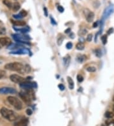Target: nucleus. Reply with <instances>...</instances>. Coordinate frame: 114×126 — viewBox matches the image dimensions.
Segmentation results:
<instances>
[{
  "label": "nucleus",
  "mask_w": 114,
  "mask_h": 126,
  "mask_svg": "<svg viewBox=\"0 0 114 126\" xmlns=\"http://www.w3.org/2000/svg\"><path fill=\"white\" fill-rule=\"evenodd\" d=\"M76 48L79 50H82L84 48V44L83 42H79L76 45Z\"/></svg>",
  "instance_id": "a211bd4d"
},
{
  "label": "nucleus",
  "mask_w": 114,
  "mask_h": 126,
  "mask_svg": "<svg viewBox=\"0 0 114 126\" xmlns=\"http://www.w3.org/2000/svg\"><path fill=\"white\" fill-rule=\"evenodd\" d=\"M17 92L15 89L11 87H2L0 88V94H14Z\"/></svg>",
  "instance_id": "423d86ee"
},
{
  "label": "nucleus",
  "mask_w": 114,
  "mask_h": 126,
  "mask_svg": "<svg viewBox=\"0 0 114 126\" xmlns=\"http://www.w3.org/2000/svg\"><path fill=\"white\" fill-rule=\"evenodd\" d=\"M113 32H114V29H113L112 27V28H110V29H108V31H107L108 34H112V33Z\"/></svg>",
  "instance_id": "4c0bfd02"
},
{
  "label": "nucleus",
  "mask_w": 114,
  "mask_h": 126,
  "mask_svg": "<svg viewBox=\"0 0 114 126\" xmlns=\"http://www.w3.org/2000/svg\"><path fill=\"white\" fill-rule=\"evenodd\" d=\"M12 41L10 38L8 37H1L0 38V44L2 46H8L9 45L11 44Z\"/></svg>",
  "instance_id": "9b49d317"
},
{
  "label": "nucleus",
  "mask_w": 114,
  "mask_h": 126,
  "mask_svg": "<svg viewBox=\"0 0 114 126\" xmlns=\"http://www.w3.org/2000/svg\"><path fill=\"white\" fill-rule=\"evenodd\" d=\"M67 80H68V87L69 89L72 90L74 87V82L73 80L72 79L71 77H67Z\"/></svg>",
  "instance_id": "dca6fc26"
},
{
  "label": "nucleus",
  "mask_w": 114,
  "mask_h": 126,
  "mask_svg": "<svg viewBox=\"0 0 114 126\" xmlns=\"http://www.w3.org/2000/svg\"><path fill=\"white\" fill-rule=\"evenodd\" d=\"M29 123V120L27 118H23L20 120L14 123L13 126H27Z\"/></svg>",
  "instance_id": "1a4fd4ad"
},
{
  "label": "nucleus",
  "mask_w": 114,
  "mask_h": 126,
  "mask_svg": "<svg viewBox=\"0 0 114 126\" xmlns=\"http://www.w3.org/2000/svg\"><path fill=\"white\" fill-rule=\"evenodd\" d=\"M3 3L4 5H5L8 8L11 9L12 8V7H13V4H12V2L10 1H9V0H3Z\"/></svg>",
  "instance_id": "f3484780"
},
{
  "label": "nucleus",
  "mask_w": 114,
  "mask_h": 126,
  "mask_svg": "<svg viewBox=\"0 0 114 126\" xmlns=\"http://www.w3.org/2000/svg\"><path fill=\"white\" fill-rule=\"evenodd\" d=\"M20 8V5L19 2H14V3L13 4V7H12V10L13 12H17L19 9Z\"/></svg>",
  "instance_id": "2eb2a0df"
},
{
  "label": "nucleus",
  "mask_w": 114,
  "mask_h": 126,
  "mask_svg": "<svg viewBox=\"0 0 114 126\" xmlns=\"http://www.w3.org/2000/svg\"><path fill=\"white\" fill-rule=\"evenodd\" d=\"M57 9H58V12H60V13H62V12H63V11H64V8H63V7L61 5L58 6V7H57Z\"/></svg>",
  "instance_id": "2f4dec72"
},
{
  "label": "nucleus",
  "mask_w": 114,
  "mask_h": 126,
  "mask_svg": "<svg viewBox=\"0 0 114 126\" xmlns=\"http://www.w3.org/2000/svg\"><path fill=\"white\" fill-rule=\"evenodd\" d=\"M84 57L85 56L84 55H79L77 57V61L79 62V63H82L84 61Z\"/></svg>",
  "instance_id": "4be33fe9"
},
{
  "label": "nucleus",
  "mask_w": 114,
  "mask_h": 126,
  "mask_svg": "<svg viewBox=\"0 0 114 126\" xmlns=\"http://www.w3.org/2000/svg\"><path fill=\"white\" fill-rule=\"evenodd\" d=\"M6 28L4 26L3 23L1 21H0V35H4L6 34Z\"/></svg>",
  "instance_id": "ddd939ff"
},
{
  "label": "nucleus",
  "mask_w": 114,
  "mask_h": 126,
  "mask_svg": "<svg viewBox=\"0 0 114 126\" xmlns=\"http://www.w3.org/2000/svg\"><path fill=\"white\" fill-rule=\"evenodd\" d=\"M113 110H114V106H113Z\"/></svg>",
  "instance_id": "79ce46f5"
},
{
  "label": "nucleus",
  "mask_w": 114,
  "mask_h": 126,
  "mask_svg": "<svg viewBox=\"0 0 114 126\" xmlns=\"http://www.w3.org/2000/svg\"><path fill=\"white\" fill-rule=\"evenodd\" d=\"M6 75L5 71L4 70H0V79H3Z\"/></svg>",
  "instance_id": "cd10ccee"
},
{
  "label": "nucleus",
  "mask_w": 114,
  "mask_h": 126,
  "mask_svg": "<svg viewBox=\"0 0 114 126\" xmlns=\"http://www.w3.org/2000/svg\"><path fill=\"white\" fill-rule=\"evenodd\" d=\"M73 47V44H72V42H68L66 44V48L67 49H71Z\"/></svg>",
  "instance_id": "c85d7f7f"
},
{
  "label": "nucleus",
  "mask_w": 114,
  "mask_h": 126,
  "mask_svg": "<svg viewBox=\"0 0 114 126\" xmlns=\"http://www.w3.org/2000/svg\"><path fill=\"white\" fill-rule=\"evenodd\" d=\"M50 20H51V22L52 23V24H53V25H56V21H54L53 17H51V16H50Z\"/></svg>",
  "instance_id": "c9c22d12"
},
{
  "label": "nucleus",
  "mask_w": 114,
  "mask_h": 126,
  "mask_svg": "<svg viewBox=\"0 0 114 126\" xmlns=\"http://www.w3.org/2000/svg\"><path fill=\"white\" fill-rule=\"evenodd\" d=\"M44 15L46 17H48V10L46 8V7H44Z\"/></svg>",
  "instance_id": "e433bc0d"
},
{
  "label": "nucleus",
  "mask_w": 114,
  "mask_h": 126,
  "mask_svg": "<svg viewBox=\"0 0 114 126\" xmlns=\"http://www.w3.org/2000/svg\"><path fill=\"white\" fill-rule=\"evenodd\" d=\"M114 6L111 5L108 7L105 10V12H104L103 13V19H107L108 17L109 16H110L111 14H112L113 12H114Z\"/></svg>",
  "instance_id": "0eeeda50"
},
{
  "label": "nucleus",
  "mask_w": 114,
  "mask_h": 126,
  "mask_svg": "<svg viewBox=\"0 0 114 126\" xmlns=\"http://www.w3.org/2000/svg\"><path fill=\"white\" fill-rule=\"evenodd\" d=\"M13 17L15 19H19H19H22V18H23V17H22V16H20V14H18V15H13Z\"/></svg>",
  "instance_id": "473e14b6"
},
{
  "label": "nucleus",
  "mask_w": 114,
  "mask_h": 126,
  "mask_svg": "<svg viewBox=\"0 0 114 126\" xmlns=\"http://www.w3.org/2000/svg\"><path fill=\"white\" fill-rule=\"evenodd\" d=\"M0 48H1V46H0Z\"/></svg>",
  "instance_id": "37998d69"
},
{
  "label": "nucleus",
  "mask_w": 114,
  "mask_h": 126,
  "mask_svg": "<svg viewBox=\"0 0 114 126\" xmlns=\"http://www.w3.org/2000/svg\"><path fill=\"white\" fill-rule=\"evenodd\" d=\"M10 79L12 82L16 84H20L21 83L25 82V79L18 75H12L10 77Z\"/></svg>",
  "instance_id": "20e7f679"
},
{
  "label": "nucleus",
  "mask_w": 114,
  "mask_h": 126,
  "mask_svg": "<svg viewBox=\"0 0 114 126\" xmlns=\"http://www.w3.org/2000/svg\"><path fill=\"white\" fill-rule=\"evenodd\" d=\"M23 68H24V65L22 64V63H18V62L7 63L5 66V68L6 70L20 72Z\"/></svg>",
  "instance_id": "f03ea898"
},
{
  "label": "nucleus",
  "mask_w": 114,
  "mask_h": 126,
  "mask_svg": "<svg viewBox=\"0 0 114 126\" xmlns=\"http://www.w3.org/2000/svg\"><path fill=\"white\" fill-rule=\"evenodd\" d=\"M98 26V22H94L93 25V27H96Z\"/></svg>",
  "instance_id": "ea45409f"
},
{
  "label": "nucleus",
  "mask_w": 114,
  "mask_h": 126,
  "mask_svg": "<svg viewBox=\"0 0 114 126\" xmlns=\"http://www.w3.org/2000/svg\"><path fill=\"white\" fill-rule=\"evenodd\" d=\"M92 39H93V34H89L87 35V38H86V40L89 42H90V41H92Z\"/></svg>",
  "instance_id": "c756f323"
},
{
  "label": "nucleus",
  "mask_w": 114,
  "mask_h": 126,
  "mask_svg": "<svg viewBox=\"0 0 114 126\" xmlns=\"http://www.w3.org/2000/svg\"><path fill=\"white\" fill-rule=\"evenodd\" d=\"M101 39L103 45H105L107 43V35H103V36H102Z\"/></svg>",
  "instance_id": "b1692460"
},
{
  "label": "nucleus",
  "mask_w": 114,
  "mask_h": 126,
  "mask_svg": "<svg viewBox=\"0 0 114 126\" xmlns=\"http://www.w3.org/2000/svg\"><path fill=\"white\" fill-rule=\"evenodd\" d=\"M12 22V24L17 26H24L26 25V22L24 21H11Z\"/></svg>",
  "instance_id": "4468645a"
},
{
  "label": "nucleus",
  "mask_w": 114,
  "mask_h": 126,
  "mask_svg": "<svg viewBox=\"0 0 114 126\" xmlns=\"http://www.w3.org/2000/svg\"><path fill=\"white\" fill-rule=\"evenodd\" d=\"M70 37H71V38H74V34L72 32L71 33V35H70Z\"/></svg>",
  "instance_id": "a19ab883"
},
{
  "label": "nucleus",
  "mask_w": 114,
  "mask_h": 126,
  "mask_svg": "<svg viewBox=\"0 0 114 126\" xmlns=\"http://www.w3.org/2000/svg\"><path fill=\"white\" fill-rule=\"evenodd\" d=\"M21 87H23L24 89H31L34 88L35 86H36V84L34 83V82H24L23 83H21L20 84Z\"/></svg>",
  "instance_id": "9d476101"
},
{
  "label": "nucleus",
  "mask_w": 114,
  "mask_h": 126,
  "mask_svg": "<svg viewBox=\"0 0 114 126\" xmlns=\"http://www.w3.org/2000/svg\"><path fill=\"white\" fill-rule=\"evenodd\" d=\"M95 55L96 56L98 57H101L102 56V53L100 49H96L95 50Z\"/></svg>",
  "instance_id": "5701e85b"
},
{
  "label": "nucleus",
  "mask_w": 114,
  "mask_h": 126,
  "mask_svg": "<svg viewBox=\"0 0 114 126\" xmlns=\"http://www.w3.org/2000/svg\"><path fill=\"white\" fill-rule=\"evenodd\" d=\"M86 70H87L88 72H91V73H93V72H95L96 71V68L94 66H89L87 67L86 68Z\"/></svg>",
  "instance_id": "412c9836"
},
{
  "label": "nucleus",
  "mask_w": 114,
  "mask_h": 126,
  "mask_svg": "<svg viewBox=\"0 0 114 126\" xmlns=\"http://www.w3.org/2000/svg\"><path fill=\"white\" fill-rule=\"evenodd\" d=\"M26 113H27L28 115H31L33 114V111L31 110V109L28 108V109H27V110H26Z\"/></svg>",
  "instance_id": "72a5a7b5"
},
{
  "label": "nucleus",
  "mask_w": 114,
  "mask_h": 126,
  "mask_svg": "<svg viewBox=\"0 0 114 126\" xmlns=\"http://www.w3.org/2000/svg\"><path fill=\"white\" fill-rule=\"evenodd\" d=\"M7 100L12 106H13L17 110H20L22 108V103L17 97L14 96H9L7 97Z\"/></svg>",
  "instance_id": "7ed1b4c3"
},
{
  "label": "nucleus",
  "mask_w": 114,
  "mask_h": 126,
  "mask_svg": "<svg viewBox=\"0 0 114 126\" xmlns=\"http://www.w3.org/2000/svg\"><path fill=\"white\" fill-rule=\"evenodd\" d=\"M19 95H20V97H21V99L24 101V102H26V103H27V104L31 103V97L29 96V94H27V93L21 92L19 93Z\"/></svg>",
  "instance_id": "6e6552de"
},
{
  "label": "nucleus",
  "mask_w": 114,
  "mask_h": 126,
  "mask_svg": "<svg viewBox=\"0 0 114 126\" xmlns=\"http://www.w3.org/2000/svg\"><path fill=\"white\" fill-rule=\"evenodd\" d=\"M87 29H81L80 31H79V35L80 36H85L86 34H87Z\"/></svg>",
  "instance_id": "aec40b11"
},
{
  "label": "nucleus",
  "mask_w": 114,
  "mask_h": 126,
  "mask_svg": "<svg viewBox=\"0 0 114 126\" xmlns=\"http://www.w3.org/2000/svg\"><path fill=\"white\" fill-rule=\"evenodd\" d=\"M105 116L106 118H109V119H111V118H112L114 117V113L111 112V111H107L105 113Z\"/></svg>",
  "instance_id": "6ab92c4d"
},
{
  "label": "nucleus",
  "mask_w": 114,
  "mask_h": 126,
  "mask_svg": "<svg viewBox=\"0 0 114 126\" xmlns=\"http://www.w3.org/2000/svg\"><path fill=\"white\" fill-rule=\"evenodd\" d=\"M20 14L22 17H26V16H27V12H26V10H22L20 12V14Z\"/></svg>",
  "instance_id": "bb28decb"
},
{
  "label": "nucleus",
  "mask_w": 114,
  "mask_h": 126,
  "mask_svg": "<svg viewBox=\"0 0 114 126\" xmlns=\"http://www.w3.org/2000/svg\"><path fill=\"white\" fill-rule=\"evenodd\" d=\"M0 113L5 118L9 121H14L17 119L18 115L13 111L9 110L5 107H3L0 110Z\"/></svg>",
  "instance_id": "f257e3e1"
},
{
  "label": "nucleus",
  "mask_w": 114,
  "mask_h": 126,
  "mask_svg": "<svg viewBox=\"0 0 114 126\" xmlns=\"http://www.w3.org/2000/svg\"><path fill=\"white\" fill-rule=\"evenodd\" d=\"M31 66L28 64H26L25 66H24V68H22V70H21L19 72V73L21 74L29 73L31 72Z\"/></svg>",
  "instance_id": "f8f14e48"
},
{
  "label": "nucleus",
  "mask_w": 114,
  "mask_h": 126,
  "mask_svg": "<svg viewBox=\"0 0 114 126\" xmlns=\"http://www.w3.org/2000/svg\"><path fill=\"white\" fill-rule=\"evenodd\" d=\"M58 88L60 89V90H63L64 89H65V86H64L63 84H59V85H58Z\"/></svg>",
  "instance_id": "f704fd0d"
},
{
  "label": "nucleus",
  "mask_w": 114,
  "mask_h": 126,
  "mask_svg": "<svg viewBox=\"0 0 114 126\" xmlns=\"http://www.w3.org/2000/svg\"><path fill=\"white\" fill-rule=\"evenodd\" d=\"M63 39H64V38H63V36L62 35L61 36V37L58 38V40H57V43H58V45H61L63 41Z\"/></svg>",
  "instance_id": "393cba45"
},
{
  "label": "nucleus",
  "mask_w": 114,
  "mask_h": 126,
  "mask_svg": "<svg viewBox=\"0 0 114 126\" xmlns=\"http://www.w3.org/2000/svg\"><path fill=\"white\" fill-rule=\"evenodd\" d=\"M70 57L68 56V55H67V57H64V63H65V64H68L69 63V62H70Z\"/></svg>",
  "instance_id": "7c9ffc66"
},
{
  "label": "nucleus",
  "mask_w": 114,
  "mask_h": 126,
  "mask_svg": "<svg viewBox=\"0 0 114 126\" xmlns=\"http://www.w3.org/2000/svg\"><path fill=\"white\" fill-rule=\"evenodd\" d=\"M77 81H78L79 82H82V81L84 80V78L81 75H77Z\"/></svg>",
  "instance_id": "a878e982"
},
{
  "label": "nucleus",
  "mask_w": 114,
  "mask_h": 126,
  "mask_svg": "<svg viewBox=\"0 0 114 126\" xmlns=\"http://www.w3.org/2000/svg\"><path fill=\"white\" fill-rule=\"evenodd\" d=\"M70 31H71L70 28H68V29H67L65 31V33H66V34H68V33H69V32H70Z\"/></svg>",
  "instance_id": "58836bf2"
},
{
  "label": "nucleus",
  "mask_w": 114,
  "mask_h": 126,
  "mask_svg": "<svg viewBox=\"0 0 114 126\" xmlns=\"http://www.w3.org/2000/svg\"><path fill=\"white\" fill-rule=\"evenodd\" d=\"M84 14L85 15L86 18V21L88 22H91L94 20V14L93 12H91L88 9H85L84 10Z\"/></svg>",
  "instance_id": "39448f33"
}]
</instances>
